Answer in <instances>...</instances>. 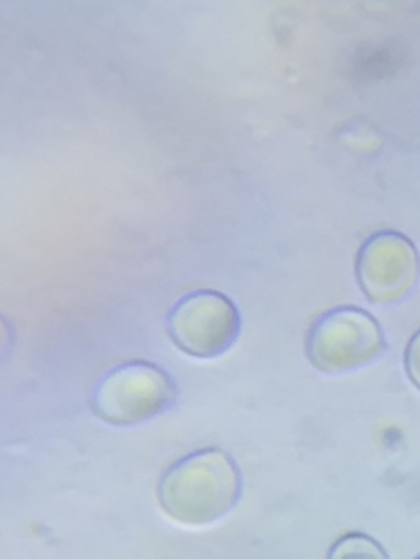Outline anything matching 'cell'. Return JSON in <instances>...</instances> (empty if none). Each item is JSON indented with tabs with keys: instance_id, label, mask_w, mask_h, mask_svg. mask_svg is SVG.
<instances>
[{
	"instance_id": "1",
	"label": "cell",
	"mask_w": 420,
	"mask_h": 559,
	"mask_svg": "<svg viewBox=\"0 0 420 559\" xmlns=\"http://www.w3.org/2000/svg\"><path fill=\"white\" fill-rule=\"evenodd\" d=\"M157 495L170 520L183 526H208L238 506L242 473L228 452L197 450L170 465Z\"/></svg>"
},
{
	"instance_id": "2",
	"label": "cell",
	"mask_w": 420,
	"mask_h": 559,
	"mask_svg": "<svg viewBox=\"0 0 420 559\" xmlns=\"http://www.w3.org/2000/svg\"><path fill=\"white\" fill-rule=\"evenodd\" d=\"M172 377L148 360L123 362L99 379L89 405L110 426H136L172 407Z\"/></svg>"
},
{
	"instance_id": "3",
	"label": "cell",
	"mask_w": 420,
	"mask_h": 559,
	"mask_svg": "<svg viewBox=\"0 0 420 559\" xmlns=\"http://www.w3.org/2000/svg\"><path fill=\"white\" fill-rule=\"evenodd\" d=\"M387 349L379 320L358 307L320 316L307 334V358L324 374H343L376 360Z\"/></svg>"
},
{
	"instance_id": "4",
	"label": "cell",
	"mask_w": 420,
	"mask_h": 559,
	"mask_svg": "<svg viewBox=\"0 0 420 559\" xmlns=\"http://www.w3.org/2000/svg\"><path fill=\"white\" fill-rule=\"evenodd\" d=\"M240 330L242 318L236 302L213 289L179 298L168 316L172 343L195 358L221 356L236 345Z\"/></svg>"
},
{
	"instance_id": "5",
	"label": "cell",
	"mask_w": 420,
	"mask_h": 559,
	"mask_svg": "<svg viewBox=\"0 0 420 559\" xmlns=\"http://www.w3.org/2000/svg\"><path fill=\"white\" fill-rule=\"evenodd\" d=\"M356 277L371 302L394 305L405 300L420 280L416 247L400 233H376L358 251Z\"/></svg>"
},
{
	"instance_id": "6",
	"label": "cell",
	"mask_w": 420,
	"mask_h": 559,
	"mask_svg": "<svg viewBox=\"0 0 420 559\" xmlns=\"http://www.w3.org/2000/svg\"><path fill=\"white\" fill-rule=\"evenodd\" d=\"M326 559H389V557L376 539H371L362 533H351L340 537L332 546Z\"/></svg>"
},
{
	"instance_id": "7",
	"label": "cell",
	"mask_w": 420,
	"mask_h": 559,
	"mask_svg": "<svg viewBox=\"0 0 420 559\" xmlns=\"http://www.w3.org/2000/svg\"><path fill=\"white\" fill-rule=\"evenodd\" d=\"M405 371L413 388L420 390V330L411 336L407 349H405Z\"/></svg>"
},
{
	"instance_id": "8",
	"label": "cell",
	"mask_w": 420,
	"mask_h": 559,
	"mask_svg": "<svg viewBox=\"0 0 420 559\" xmlns=\"http://www.w3.org/2000/svg\"><path fill=\"white\" fill-rule=\"evenodd\" d=\"M416 559H420V557H416Z\"/></svg>"
}]
</instances>
